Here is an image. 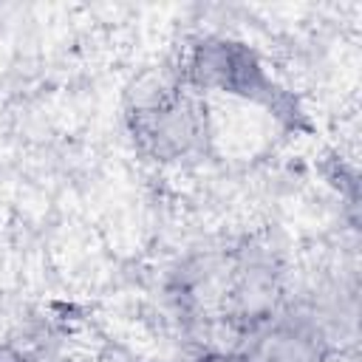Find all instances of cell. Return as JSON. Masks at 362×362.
<instances>
[{"mask_svg": "<svg viewBox=\"0 0 362 362\" xmlns=\"http://www.w3.org/2000/svg\"><path fill=\"white\" fill-rule=\"evenodd\" d=\"M243 362H320V351L308 331L291 322H277L255 331Z\"/></svg>", "mask_w": 362, "mask_h": 362, "instance_id": "cell-1", "label": "cell"}]
</instances>
